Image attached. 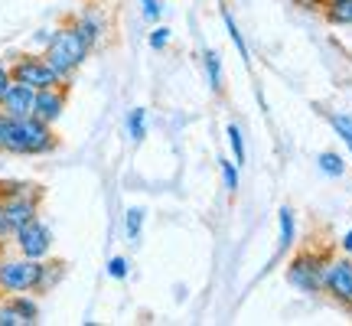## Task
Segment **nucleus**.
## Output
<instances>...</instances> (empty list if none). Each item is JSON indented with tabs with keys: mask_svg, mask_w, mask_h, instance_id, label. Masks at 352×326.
I'll list each match as a JSON object with an SVG mask.
<instances>
[{
	"mask_svg": "<svg viewBox=\"0 0 352 326\" xmlns=\"http://www.w3.org/2000/svg\"><path fill=\"white\" fill-rule=\"evenodd\" d=\"M59 147V138L52 134V124L39 118H10L0 111V153L13 157H43Z\"/></svg>",
	"mask_w": 352,
	"mask_h": 326,
	"instance_id": "nucleus-1",
	"label": "nucleus"
},
{
	"mask_svg": "<svg viewBox=\"0 0 352 326\" xmlns=\"http://www.w3.org/2000/svg\"><path fill=\"white\" fill-rule=\"evenodd\" d=\"M43 56H46V59H50V65L59 72V78H63V82H69V78H72L78 69L85 65L88 56H91V46L78 36L76 26L69 23V26H59V30L52 33V43L43 50Z\"/></svg>",
	"mask_w": 352,
	"mask_h": 326,
	"instance_id": "nucleus-2",
	"label": "nucleus"
},
{
	"mask_svg": "<svg viewBox=\"0 0 352 326\" xmlns=\"http://www.w3.org/2000/svg\"><path fill=\"white\" fill-rule=\"evenodd\" d=\"M43 261L33 258H3L0 261V290L3 294H39Z\"/></svg>",
	"mask_w": 352,
	"mask_h": 326,
	"instance_id": "nucleus-3",
	"label": "nucleus"
},
{
	"mask_svg": "<svg viewBox=\"0 0 352 326\" xmlns=\"http://www.w3.org/2000/svg\"><path fill=\"white\" fill-rule=\"evenodd\" d=\"M10 76L13 82H20V85H30L33 91L39 88H56V85H69L59 78V72L50 65V59L43 56V52H23V56H16L10 63Z\"/></svg>",
	"mask_w": 352,
	"mask_h": 326,
	"instance_id": "nucleus-4",
	"label": "nucleus"
},
{
	"mask_svg": "<svg viewBox=\"0 0 352 326\" xmlns=\"http://www.w3.org/2000/svg\"><path fill=\"white\" fill-rule=\"evenodd\" d=\"M327 254L320 251H300L287 264V284L300 294H323V271H327Z\"/></svg>",
	"mask_w": 352,
	"mask_h": 326,
	"instance_id": "nucleus-5",
	"label": "nucleus"
},
{
	"mask_svg": "<svg viewBox=\"0 0 352 326\" xmlns=\"http://www.w3.org/2000/svg\"><path fill=\"white\" fill-rule=\"evenodd\" d=\"M39 189H30V193H20V196H7L3 199V213H0V239L13 241L16 228H23L30 219L39 215Z\"/></svg>",
	"mask_w": 352,
	"mask_h": 326,
	"instance_id": "nucleus-6",
	"label": "nucleus"
},
{
	"mask_svg": "<svg viewBox=\"0 0 352 326\" xmlns=\"http://www.w3.org/2000/svg\"><path fill=\"white\" fill-rule=\"evenodd\" d=\"M13 245L23 258H33V261H46L52 251V228L43 222V219H30L23 228H16L13 235Z\"/></svg>",
	"mask_w": 352,
	"mask_h": 326,
	"instance_id": "nucleus-7",
	"label": "nucleus"
},
{
	"mask_svg": "<svg viewBox=\"0 0 352 326\" xmlns=\"http://www.w3.org/2000/svg\"><path fill=\"white\" fill-rule=\"evenodd\" d=\"M323 294H329L336 303L352 307V254L329 258L323 271Z\"/></svg>",
	"mask_w": 352,
	"mask_h": 326,
	"instance_id": "nucleus-8",
	"label": "nucleus"
},
{
	"mask_svg": "<svg viewBox=\"0 0 352 326\" xmlns=\"http://www.w3.org/2000/svg\"><path fill=\"white\" fill-rule=\"evenodd\" d=\"M65 101H69V85H56V88H39L36 101H33V118L56 124L65 114Z\"/></svg>",
	"mask_w": 352,
	"mask_h": 326,
	"instance_id": "nucleus-9",
	"label": "nucleus"
},
{
	"mask_svg": "<svg viewBox=\"0 0 352 326\" xmlns=\"http://www.w3.org/2000/svg\"><path fill=\"white\" fill-rule=\"evenodd\" d=\"M72 26L78 30V36L85 39L88 46L95 50V46H101V39L108 36V17H104V10L101 7H85V10L76 13V20H72Z\"/></svg>",
	"mask_w": 352,
	"mask_h": 326,
	"instance_id": "nucleus-10",
	"label": "nucleus"
},
{
	"mask_svg": "<svg viewBox=\"0 0 352 326\" xmlns=\"http://www.w3.org/2000/svg\"><path fill=\"white\" fill-rule=\"evenodd\" d=\"M33 101H36V91H33V88L13 82V85L7 88V95L0 98V111L10 114V118H30V114H33Z\"/></svg>",
	"mask_w": 352,
	"mask_h": 326,
	"instance_id": "nucleus-11",
	"label": "nucleus"
},
{
	"mask_svg": "<svg viewBox=\"0 0 352 326\" xmlns=\"http://www.w3.org/2000/svg\"><path fill=\"white\" fill-rule=\"evenodd\" d=\"M294 239H297L294 209H290V206H280V209H277V254H284V251L294 245Z\"/></svg>",
	"mask_w": 352,
	"mask_h": 326,
	"instance_id": "nucleus-12",
	"label": "nucleus"
},
{
	"mask_svg": "<svg viewBox=\"0 0 352 326\" xmlns=\"http://www.w3.org/2000/svg\"><path fill=\"white\" fill-rule=\"evenodd\" d=\"M202 69H206V78H209V85H212L215 95H222V56L215 50H206L202 52Z\"/></svg>",
	"mask_w": 352,
	"mask_h": 326,
	"instance_id": "nucleus-13",
	"label": "nucleus"
},
{
	"mask_svg": "<svg viewBox=\"0 0 352 326\" xmlns=\"http://www.w3.org/2000/svg\"><path fill=\"white\" fill-rule=\"evenodd\" d=\"M124 127H127V138L134 144H144V138H147V108H131L124 118Z\"/></svg>",
	"mask_w": 352,
	"mask_h": 326,
	"instance_id": "nucleus-14",
	"label": "nucleus"
},
{
	"mask_svg": "<svg viewBox=\"0 0 352 326\" xmlns=\"http://www.w3.org/2000/svg\"><path fill=\"white\" fill-rule=\"evenodd\" d=\"M144 222H147V213L140 209V206H131L124 215V239L131 245H138L140 241V232H144Z\"/></svg>",
	"mask_w": 352,
	"mask_h": 326,
	"instance_id": "nucleus-15",
	"label": "nucleus"
},
{
	"mask_svg": "<svg viewBox=\"0 0 352 326\" xmlns=\"http://www.w3.org/2000/svg\"><path fill=\"white\" fill-rule=\"evenodd\" d=\"M222 23H226V33L232 36V43H235V50H239V56L245 59V65H252V52H248V46H245V36H241L239 23H235V17L222 7Z\"/></svg>",
	"mask_w": 352,
	"mask_h": 326,
	"instance_id": "nucleus-16",
	"label": "nucleus"
},
{
	"mask_svg": "<svg viewBox=\"0 0 352 326\" xmlns=\"http://www.w3.org/2000/svg\"><path fill=\"white\" fill-rule=\"evenodd\" d=\"M327 20L333 26H352V0H327Z\"/></svg>",
	"mask_w": 352,
	"mask_h": 326,
	"instance_id": "nucleus-17",
	"label": "nucleus"
},
{
	"mask_svg": "<svg viewBox=\"0 0 352 326\" xmlns=\"http://www.w3.org/2000/svg\"><path fill=\"white\" fill-rule=\"evenodd\" d=\"M316 166H320L323 176H333V180H340V176L346 173V160H342L336 151H323L316 157Z\"/></svg>",
	"mask_w": 352,
	"mask_h": 326,
	"instance_id": "nucleus-18",
	"label": "nucleus"
},
{
	"mask_svg": "<svg viewBox=\"0 0 352 326\" xmlns=\"http://www.w3.org/2000/svg\"><path fill=\"white\" fill-rule=\"evenodd\" d=\"M10 301H13V307H16V314L26 320V326L39 320V303H36V297H30V294H10Z\"/></svg>",
	"mask_w": 352,
	"mask_h": 326,
	"instance_id": "nucleus-19",
	"label": "nucleus"
},
{
	"mask_svg": "<svg viewBox=\"0 0 352 326\" xmlns=\"http://www.w3.org/2000/svg\"><path fill=\"white\" fill-rule=\"evenodd\" d=\"M65 277V264L63 261H43V281H39V294L52 290L59 281Z\"/></svg>",
	"mask_w": 352,
	"mask_h": 326,
	"instance_id": "nucleus-20",
	"label": "nucleus"
},
{
	"mask_svg": "<svg viewBox=\"0 0 352 326\" xmlns=\"http://www.w3.org/2000/svg\"><path fill=\"white\" fill-rule=\"evenodd\" d=\"M226 134H228V147H232V153H235V163H245L248 160V153H245V134H241V127L232 121V124H226Z\"/></svg>",
	"mask_w": 352,
	"mask_h": 326,
	"instance_id": "nucleus-21",
	"label": "nucleus"
},
{
	"mask_svg": "<svg viewBox=\"0 0 352 326\" xmlns=\"http://www.w3.org/2000/svg\"><path fill=\"white\" fill-rule=\"evenodd\" d=\"M329 127L340 134L342 144H346V147H349V153H352V118H349V114L333 111V114H329Z\"/></svg>",
	"mask_w": 352,
	"mask_h": 326,
	"instance_id": "nucleus-22",
	"label": "nucleus"
},
{
	"mask_svg": "<svg viewBox=\"0 0 352 326\" xmlns=\"http://www.w3.org/2000/svg\"><path fill=\"white\" fill-rule=\"evenodd\" d=\"M219 173H222V183H226L228 193H239V163L222 157L219 160Z\"/></svg>",
	"mask_w": 352,
	"mask_h": 326,
	"instance_id": "nucleus-23",
	"label": "nucleus"
},
{
	"mask_svg": "<svg viewBox=\"0 0 352 326\" xmlns=\"http://www.w3.org/2000/svg\"><path fill=\"white\" fill-rule=\"evenodd\" d=\"M0 326H26V320L16 314L13 301H0Z\"/></svg>",
	"mask_w": 352,
	"mask_h": 326,
	"instance_id": "nucleus-24",
	"label": "nucleus"
},
{
	"mask_svg": "<svg viewBox=\"0 0 352 326\" xmlns=\"http://www.w3.org/2000/svg\"><path fill=\"white\" fill-rule=\"evenodd\" d=\"M140 17L147 23H157L164 17V0H140Z\"/></svg>",
	"mask_w": 352,
	"mask_h": 326,
	"instance_id": "nucleus-25",
	"label": "nucleus"
},
{
	"mask_svg": "<svg viewBox=\"0 0 352 326\" xmlns=\"http://www.w3.org/2000/svg\"><path fill=\"white\" fill-rule=\"evenodd\" d=\"M127 274H131V261H127L124 254H114L111 261H108V277H114V281H124Z\"/></svg>",
	"mask_w": 352,
	"mask_h": 326,
	"instance_id": "nucleus-26",
	"label": "nucleus"
},
{
	"mask_svg": "<svg viewBox=\"0 0 352 326\" xmlns=\"http://www.w3.org/2000/svg\"><path fill=\"white\" fill-rule=\"evenodd\" d=\"M170 39H173V30H170V26H157V30H153L151 36H147V43H151V50H166V46H170Z\"/></svg>",
	"mask_w": 352,
	"mask_h": 326,
	"instance_id": "nucleus-27",
	"label": "nucleus"
},
{
	"mask_svg": "<svg viewBox=\"0 0 352 326\" xmlns=\"http://www.w3.org/2000/svg\"><path fill=\"white\" fill-rule=\"evenodd\" d=\"M13 85V76H10V63H3L0 59V98L7 95V88Z\"/></svg>",
	"mask_w": 352,
	"mask_h": 326,
	"instance_id": "nucleus-28",
	"label": "nucleus"
},
{
	"mask_svg": "<svg viewBox=\"0 0 352 326\" xmlns=\"http://www.w3.org/2000/svg\"><path fill=\"white\" fill-rule=\"evenodd\" d=\"M52 33H56V30H39L36 36H33V50H36V52L46 50V46L52 43Z\"/></svg>",
	"mask_w": 352,
	"mask_h": 326,
	"instance_id": "nucleus-29",
	"label": "nucleus"
},
{
	"mask_svg": "<svg viewBox=\"0 0 352 326\" xmlns=\"http://www.w3.org/2000/svg\"><path fill=\"white\" fill-rule=\"evenodd\" d=\"M342 251H346V254H352V228L342 235Z\"/></svg>",
	"mask_w": 352,
	"mask_h": 326,
	"instance_id": "nucleus-30",
	"label": "nucleus"
},
{
	"mask_svg": "<svg viewBox=\"0 0 352 326\" xmlns=\"http://www.w3.org/2000/svg\"><path fill=\"white\" fill-rule=\"evenodd\" d=\"M0 213H3V199H0Z\"/></svg>",
	"mask_w": 352,
	"mask_h": 326,
	"instance_id": "nucleus-31",
	"label": "nucleus"
}]
</instances>
